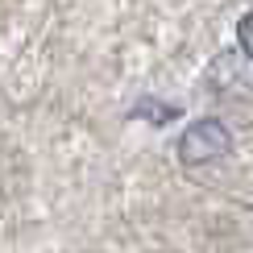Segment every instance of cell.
Returning <instances> with one entry per match:
<instances>
[{"label":"cell","mask_w":253,"mask_h":253,"mask_svg":"<svg viewBox=\"0 0 253 253\" xmlns=\"http://www.w3.org/2000/svg\"><path fill=\"white\" fill-rule=\"evenodd\" d=\"M233 150V137L220 121H195L187 125L183 141H178V158H183V166H204V162H216V158H224Z\"/></svg>","instance_id":"1"},{"label":"cell","mask_w":253,"mask_h":253,"mask_svg":"<svg viewBox=\"0 0 253 253\" xmlns=\"http://www.w3.org/2000/svg\"><path fill=\"white\" fill-rule=\"evenodd\" d=\"M237 42H241V54L253 62V8L241 17V25H237Z\"/></svg>","instance_id":"2"},{"label":"cell","mask_w":253,"mask_h":253,"mask_svg":"<svg viewBox=\"0 0 253 253\" xmlns=\"http://www.w3.org/2000/svg\"><path fill=\"white\" fill-rule=\"evenodd\" d=\"M137 117H154L158 125H162V121H170V117H178V108H166V104H154V100H141V104H137Z\"/></svg>","instance_id":"3"}]
</instances>
